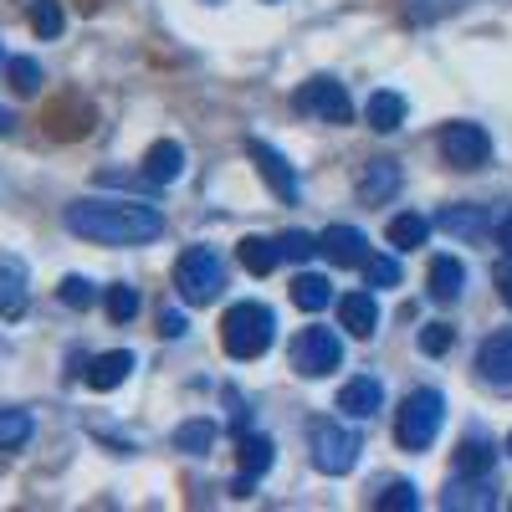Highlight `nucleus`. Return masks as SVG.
<instances>
[{
	"instance_id": "24",
	"label": "nucleus",
	"mask_w": 512,
	"mask_h": 512,
	"mask_svg": "<svg viewBox=\"0 0 512 512\" xmlns=\"http://www.w3.org/2000/svg\"><path fill=\"white\" fill-rule=\"evenodd\" d=\"M425 236H431V221L415 216V210H405V216L390 221V246H400V251H420Z\"/></svg>"
},
{
	"instance_id": "31",
	"label": "nucleus",
	"mask_w": 512,
	"mask_h": 512,
	"mask_svg": "<svg viewBox=\"0 0 512 512\" xmlns=\"http://www.w3.org/2000/svg\"><path fill=\"white\" fill-rule=\"evenodd\" d=\"M57 297H62V303H67V308H82V313H88V308L98 303V287H93L88 277H62V287H57Z\"/></svg>"
},
{
	"instance_id": "5",
	"label": "nucleus",
	"mask_w": 512,
	"mask_h": 512,
	"mask_svg": "<svg viewBox=\"0 0 512 512\" xmlns=\"http://www.w3.org/2000/svg\"><path fill=\"white\" fill-rule=\"evenodd\" d=\"M308 451H313V466L323 477H344L359 461V431H349V425H338V420H318L313 436H308Z\"/></svg>"
},
{
	"instance_id": "12",
	"label": "nucleus",
	"mask_w": 512,
	"mask_h": 512,
	"mask_svg": "<svg viewBox=\"0 0 512 512\" xmlns=\"http://www.w3.org/2000/svg\"><path fill=\"white\" fill-rule=\"evenodd\" d=\"M144 175H149L154 185H175V180L185 175V149H180L175 139L149 144V154H144Z\"/></svg>"
},
{
	"instance_id": "37",
	"label": "nucleus",
	"mask_w": 512,
	"mask_h": 512,
	"mask_svg": "<svg viewBox=\"0 0 512 512\" xmlns=\"http://www.w3.org/2000/svg\"><path fill=\"white\" fill-rule=\"evenodd\" d=\"M456 6H466V0H410V16L415 21H436V16H446Z\"/></svg>"
},
{
	"instance_id": "30",
	"label": "nucleus",
	"mask_w": 512,
	"mask_h": 512,
	"mask_svg": "<svg viewBox=\"0 0 512 512\" xmlns=\"http://www.w3.org/2000/svg\"><path fill=\"white\" fill-rule=\"evenodd\" d=\"M6 77H11V88H16L21 98H31V93L41 88V67H36L31 57H11V62H6Z\"/></svg>"
},
{
	"instance_id": "18",
	"label": "nucleus",
	"mask_w": 512,
	"mask_h": 512,
	"mask_svg": "<svg viewBox=\"0 0 512 512\" xmlns=\"http://www.w3.org/2000/svg\"><path fill=\"white\" fill-rule=\"evenodd\" d=\"M446 236H461V241H477L487 231V210L482 205H446L441 221H436Z\"/></svg>"
},
{
	"instance_id": "8",
	"label": "nucleus",
	"mask_w": 512,
	"mask_h": 512,
	"mask_svg": "<svg viewBox=\"0 0 512 512\" xmlns=\"http://www.w3.org/2000/svg\"><path fill=\"white\" fill-rule=\"evenodd\" d=\"M436 144H441V159L456 169H482L492 159V139L482 123H446Z\"/></svg>"
},
{
	"instance_id": "7",
	"label": "nucleus",
	"mask_w": 512,
	"mask_h": 512,
	"mask_svg": "<svg viewBox=\"0 0 512 512\" xmlns=\"http://www.w3.org/2000/svg\"><path fill=\"white\" fill-rule=\"evenodd\" d=\"M292 108L308 113V118H323V123H349V118H354V103H349V93H344V82H333V77L303 82V88L292 93Z\"/></svg>"
},
{
	"instance_id": "15",
	"label": "nucleus",
	"mask_w": 512,
	"mask_h": 512,
	"mask_svg": "<svg viewBox=\"0 0 512 512\" xmlns=\"http://www.w3.org/2000/svg\"><path fill=\"white\" fill-rule=\"evenodd\" d=\"M477 369H482L492 384H512V328H502V333L487 338L482 354H477Z\"/></svg>"
},
{
	"instance_id": "40",
	"label": "nucleus",
	"mask_w": 512,
	"mask_h": 512,
	"mask_svg": "<svg viewBox=\"0 0 512 512\" xmlns=\"http://www.w3.org/2000/svg\"><path fill=\"white\" fill-rule=\"evenodd\" d=\"M497 246L512 256V210H502V221H497Z\"/></svg>"
},
{
	"instance_id": "6",
	"label": "nucleus",
	"mask_w": 512,
	"mask_h": 512,
	"mask_svg": "<svg viewBox=\"0 0 512 512\" xmlns=\"http://www.w3.org/2000/svg\"><path fill=\"white\" fill-rule=\"evenodd\" d=\"M287 359H292V369L303 374V379H323V374H333L338 364H344V338H338L333 328H303L292 338V349H287Z\"/></svg>"
},
{
	"instance_id": "9",
	"label": "nucleus",
	"mask_w": 512,
	"mask_h": 512,
	"mask_svg": "<svg viewBox=\"0 0 512 512\" xmlns=\"http://www.w3.org/2000/svg\"><path fill=\"white\" fill-rule=\"evenodd\" d=\"M246 154H251V164H256V175H262V180L272 185V195L292 205V200H297V175H292V164H287L272 144H262V139H251V144H246Z\"/></svg>"
},
{
	"instance_id": "20",
	"label": "nucleus",
	"mask_w": 512,
	"mask_h": 512,
	"mask_svg": "<svg viewBox=\"0 0 512 512\" xmlns=\"http://www.w3.org/2000/svg\"><path fill=\"white\" fill-rule=\"evenodd\" d=\"M272 436H246L241 431V441H236V461H241V472L246 477H267L272 472Z\"/></svg>"
},
{
	"instance_id": "17",
	"label": "nucleus",
	"mask_w": 512,
	"mask_h": 512,
	"mask_svg": "<svg viewBox=\"0 0 512 512\" xmlns=\"http://www.w3.org/2000/svg\"><path fill=\"white\" fill-rule=\"evenodd\" d=\"M364 118H369L374 134H395V128L405 123V98L390 93V88H379V93L364 103Z\"/></svg>"
},
{
	"instance_id": "34",
	"label": "nucleus",
	"mask_w": 512,
	"mask_h": 512,
	"mask_svg": "<svg viewBox=\"0 0 512 512\" xmlns=\"http://www.w3.org/2000/svg\"><path fill=\"white\" fill-rule=\"evenodd\" d=\"M364 277H369V287H400V262L395 256H369Z\"/></svg>"
},
{
	"instance_id": "35",
	"label": "nucleus",
	"mask_w": 512,
	"mask_h": 512,
	"mask_svg": "<svg viewBox=\"0 0 512 512\" xmlns=\"http://www.w3.org/2000/svg\"><path fill=\"white\" fill-rule=\"evenodd\" d=\"M420 507V492L410 482H395L390 492H379V512H415Z\"/></svg>"
},
{
	"instance_id": "41",
	"label": "nucleus",
	"mask_w": 512,
	"mask_h": 512,
	"mask_svg": "<svg viewBox=\"0 0 512 512\" xmlns=\"http://www.w3.org/2000/svg\"><path fill=\"white\" fill-rule=\"evenodd\" d=\"M11 123H16L11 113H0V134H11Z\"/></svg>"
},
{
	"instance_id": "21",
	"label": "nucleus",
	"mask_w": 512,
	"mask_h": 512,
	"mask_svg": "<svg viewBox=\"0 0 512 512\" xmlns=\"http://www.w3.org/2000/svg\"><path fill=\"white\" fill-rule=\"evenodd\" d=\"M236 256H241V267L251 272V277H267L277 262H282V251H277V241H267V236H246L241 246H236Z\"/></svg>"
},
{
	"instance_id": "33",
	"label": "nucleus",
	"mask_w": 512,
	"mask_h": 512,
	"mask_svg": "<svg viewBox=\"0 0 512 512\" xmlns=\"http://www.w3.org/2000/svg\"><path fill=\"white\" fill-rule=\"evenodd\" d=\"M451 344H456V328H451V323H425V328H420V349L431 354V359H441Z\"/></svg>"
},
{
	"instance_id": "22",
	"label": "nucleus",
	"mask_w": 512,
	"mask_h": 512,
	"mask_svg": "<svg viewBox=\"0 0 512 512\" xmlns=\"http://www.w3.org/2000/svg\"><path fill=\"white\" fill-rule=\"evenodd\" d=\"M26 313V277L16 262H0V318H21Z\"/></svg>"
},
{
	"instance_id": "10",
	"label": "nucleus",
	"mask_w": 512,
	"mask_h": 512,
	"mask_svg": "<svg viewBox=\"0 0 512 512\" xmlns=\"http://www.w3.org/2000/svg\"><path fill=\"white\" fill-rule=\"evenodd\" d=\"M318 251L328 256L333 267H364V262H369V241H364V231H354V226H328V231L318 236Z\"/></svg>"
},
{
	"instance_id": "16",
	"label": "nucleus",
	"mask_w": 512,
	"mask_h": 512,
	"mask_svg": "<svg viewBox=\"0 0 512 512\" xmlns=\"http://www.w3.org/2000/svg\"><path fill=\"white\" fill-rule=\"evenodd\" d=\"M128 374H134V354H128V349H113V354H98L93 364H88V384H93V390H118V384L128 379Z\"/></svg>"
},
{
	"instance_id": "25",
	"label": "nucleus",
	"mask_w": 512,
	"mask_h": 512,
	"mask_svg": "<svg viewBox=\"0 0 512 512\" xmlns=\"http://www.w3.org/2000/svg\"><path fill=\"white\" fill-rule=\"evenodd\" d=\"M216 446V420H185L175 431V451H190V456H205Z\"/></svg>"
},
{
	"instance_id": "2",
	"label": "nucleus",
	"mask_w": 512,
	"mask_h": 512,
	"mask_svg": "<svg viewBox=\"0 0 512 512\" xmlns=\"http://www.w3.org/2000/svg\"><path fill=\"white\" fill-rule=\"evenodd\" d=\"M272 338H277V318H272V308H262V303H236V308H226V318H221V344H226V354L231 359H262L267 349H272Z\"/></svg>"
},
{
	"instance_id": "36",
	"label": "nucleus",
	"mask_w": 512,
	"mask_h": 512,
	"mask_svg": "<svg viewBox=\"0 0 512 512\" xmlns=\"http://www.w3.org/2000/svg\"><path fill=\"white\" fill-rule=\"evenodd\" d=\"M277 251L287 256V262H308V256L318 251V236H308V231H287V236L277 241Z\"/></svg>"
},
{
	"instance_id": "39",
	"label": "nucleus",
	"mask_w": 512,
	"mask_h": 512,
	"mask_svg": "<svg viewBox=\"0 0 512 512\" xmlns=\"http://www.w3.org/2000/svg\"><path fill=\"white\" fill-rule=\"evenodd\" d=\"M497 292H502V303L512 308V256H507V262H497Z\"/></svg>"
},
{
	"instance_id": "19",
	"label": "nucleus",
	"mask_w": 512,
	"mask_h": 512,
	"mask_svg": "<svg viewBox=\"0 0 512 512\" xmlns=\"http://www.w3.org/2000/svg\"><path fill=\"white\" fill-rule=\"evenodd\" d=\"M461 292H466V267L456 256H436L431 262V297L436 303H456Z\"/></svg>"
},
{
	"instance_id": "23",
	"label": "nucleus",
	"mask_w": 512,
	"mask_h": 512,
	"mask_svg": "<svg viewBox=\"0 0 512 512\" xmlns=\"http://www.w3.org/2000/svg\"><path fill=\"white\" fill-rule=\"evenodd\" d=\"M292 303L303 308V313H323L333 303V292H328V277L318 272H303V277H292Z\"/></svg>"
},
{
	"instance_id": "28",
	"label": "nucleus",
	"mask_w": 512,
	"mask_h": 512,
	"mask_svg": "<svg viewBox=\"0 0 512 512\" xmlns=\"http://www.w3.org/2000/svg\"><path fill=\"white\" fill-rule=\"evenodd\" d=\"M31 441V415L26 410H0V451H21Z\"/></svg>"
},
{
	"instance_id": "1",
	"label": "nucleus",
	"mask_w": 512,
	"mask_h": 512,
	"mask_svg": "<svg viewBox=\"0 0 512 512\" xmlns=\"http://www.w3.org/2000/svg\"><path fill=\"white\" fill-rule=\"evenodd\" d=\"M67 231L93 246H144L164 236V216L134 200H77L67 205Z\"/></svg>"
},
{
	"instance_id": "42",
	"label": "nucleus",
	"mask_w": 512,
	"mask_h": 512,
	"mask_svg": "<svg viewBox=\"0 0 512 512\" xmlns=\"http://www.w3.org/2000/svg\"><path fill=\"white\" fill-rule=\"evenodd\" d=\"M507 451H512V436H507Z\"/></svg>"
},
{
	"instance_id": "27",
	"label": "nucleus",
	"mask_w": 512,
	"mask_h": 512,
	"mask_svg": "<svg viewBox=\"0 0 512 512\" xmlns=\"http://www.w3.org/2000/svg\"><path fill=\"white\" fill-rule=\"evenodd\" d=\"M441 507H497V497H492V487L487 482H456L446 497H441Z\"/></svg>"
},
{
	"instance_id": "38",
	"label": "nucleus",
	"mask_w": 512,
	"mask_h": 512,
	"mask_svg": "<svg viewBox=\"0 0 512 512\" xmlns=\"http://www.w3.org/2000/svg\"><path fill=\"white\" fill-rule=\"evenodd\" d=\"M185 328H190L185 313H159V333H164V338H185Z\"/></svg>"
},
{
	"instance_id": "11",
	"label": "nucleus",
	"mask_w": 512,
	"mask_h": 512,
	"mask_svg": "<svg viewBox=\"0 0 512 512\" xmlns=\"http://www.w3.org/2000/svg\"><path fill=\"white\" fill-rule=\"evenodd\" d=\"M400 190V164L395 159H369L364 175H359V200L364 205H384Z\"/></svg>"
},
{
	"instance_id": "32",
	"label": "nucleus",
	"mask_w": 512,
	"mask_h": 512,
	"mask_svg": "<svg viewBox=\"0 0 512 512\" xmlns=\"http://www.w3.org/2000/svg\"><path fill=\"white\" fill-rule=\"evenodd\" d=\"M103 303H108V318H113V323H128V318L139 313V292L118 282V287H108V297H103Z\"/></svg>"
},
{
	"instance_id": "13",
	"label": "nucleus",
	"mask_w": 512,
	"mask_h": 512,
	"mask_svg": "<svg viewBox=\"0 0 512 512\" xmlns=\"http://www.w3.org/2000/svg\"><path fill=\"white\" fill-rule=\"evenodd\" d=\"M379 405H384V384L379 379H369V374H359V379H349L344 390H338V410L344 415H379Z\"/></svg>"
},
{
	"instance_id": "29",
	"label": "nucleus",
	"mask_w": 512,
	"mask_h": 512,
	"mask_svg": "<svg viewBox=\"0 0 512 512\" xmlns=\"http://www.w3.org/2000/svg\"><path fill=\"white\" fill-rule=\"evenodd\" d=\"M62 26H67V16H62L57 0H36V6H31V31H36L41 41H57Z\"/></svg>"
},
{
	"instance_id": "4",
	"label": "nucleus",
	"mask_w": 512,
	"mask_h": 512,
	"mask_svg": "<svg viewBox=\"0 0 512 512\" xmlns=\"http://www.w3.org/2000/svg\"><path fill=\"white\" fill-rule=\"evenodd\" d=\"M441 415H446V400L436 390L405 395V405L395 410V441L405 451H425V446L436 441V431H441Z\"/></svg>"
},
{
	"instance_id": "14",
	"label": "nucleus",
	"mask_w": 512,
	"mask_h": 512,
	"mask_svg": "<svg viewBox=\"0 0 512 512\" xmlns=\"http://www.w3.org/2000/svg\"><path fill=\"white\" fill-rule=\"evenodd\" d=\"M338 323H344L354 338H369L379 328V303L369 292H349V297H338Z\"/></svg>"
},
{
	"instance_id": "26",
	"label": "nucleus",
	"mask_w": 512,
	"mask_h": 512,
	"mask_svg": "<svg viewBox=\"0 0 512 512\" xmlns=\"http://www.w3.org/2000/svg\"><path fill=\"white\" fill-rule=\"evenodd\" d=\"M492 456H497V451H492L487 441H461V446H456V472H461V477H482V472H492Z\"/></svg>"
},
{
	"instance_id": "3",
	"label": "nucleus",
	"mask_w": 512,
	"mask_h": 512,
	"mask_svg": "<svg viewBox=\"0 0 512 512\" xmlns=\"http://www.w3.org/2000/svg\"><path fill=\"white\" fill-rule=\"evenodd\" d=\"M175 287L190 308H205V303H216V297L226 292V267H221V256L210 251V246H185L180 251V262H175Z\"/></svg>"
}]
</instances>
